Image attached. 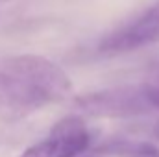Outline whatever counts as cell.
<instances>
[{"mask_svg": "<svg viewBox=\"0 0 159 157\" xmlns=\"http://www.w3.org/2000/svg\"><path fill=\"white\" fill-rule=\"evenodd\" d=\"M100 152H107V154H115V155H124V157H159V150L152 144L146 142H111L104 148H100Z\"/></svg>", "mask_w": 159, "mask_h": 157, "instance_id": "5b68a950", "label": "cell"}, {"mask_svg": "<svg viewBox=\"0 0 159 157\" xmlns=\"http://www.w3.org/2000/svg\"><path fill=\"white\" fill-rule=\"evenodd\" d=\"M2 2H4V0H2Z\"/></svg>", "mask_w": 159, "mask_h": 157, "instance_id": "ba28073f", "label": "cell"}, {"mask_svg": "<svg viewBox=\"0 0 159 157\" xmlns=\"http://www.w3.org/2000/svg\"><path fill=\"white\" fill-rule=\"evenodd\" d=\"M154 43H159V2L137 19L107 34L98 43V52L104 56H117L150 46Z\"/></svg>", "mask_w": 159, "mask_h": 157, "instance_id": "277c9868", "label": "cell"}, {"mask_svg": "<svg viewBox=\"0 0 159 157\" xmlns=\"http://www.w3.org/2000/svg\"><path fill=\"white\" fill-rule=\"evenodd\" d=\"M143 89L146 92L148 102L152 104L154 109H159V65L152 67L146 74V79L143 83Z\"/></svg>", "mask_w": 159, "mask_h": 157, "instance_id": "8992f818", "label": "cell"}, {"mask_svg": "<svg viewBox=\"0 0 159 157\" xmlns=\"http://www.w3.org/2000/svg\"><path fill=\"white\" fill-rule=\"evenodd\" d=\"M154 137H156V139L159 141V122L156 124V126H154Z\"/></svg>", "mask_w": 159, "mask_h": 157, "instance_id": "52a82bcc", "label": "cell"}, {"mask_svg": "<svg viewBox=\"0 0 159 157\" xmlns=\"http://www.w3.org/2000/svg\"><path fill=\"white\" fill-rule=\"evenodd\" d=\"M70 92L69 74L46 57L22 54L0 61V122L28 117Z\"/></svg>", "mask_w": 159, "mask_h": 157, "instance_id": "6da1fadb", "label": "cell"}, {"mask_svg": "<svg viewBox=\"0 0 159 157\" xmlns=\"http://www.w3.org/2000/svg\"><path fill=\"white\" fill-rule=\"evenodd\" d=\"M91 144V131L81 117H65L54 124L50 133L32 144L20 157H78Z\"/></svg>", "mask_w": 159, "mask_h": 157, "instance_id": "3957f363", "label": "cell"}, {"mask_svg": "<svg viewBox=\"0 0 159 157\" xmlns=\"http://www.w3.org/2000/svg\"><path fill=\"white\" fill-rule=\"evenodd\" d=\"M74 109L85 117L128 118L146 115L154 107L148 102L143 85H126L83 94L74 100Z\"/></svg>", "mask_w": 159, "mask_h": 157, "instance_id": "7a4b0ae2", "label": "cell"}]
</instances>
